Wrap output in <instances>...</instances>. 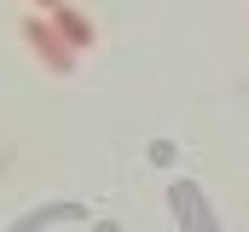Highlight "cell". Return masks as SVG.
<instances>
[{"label": "cell", "mask_w": 249, "mask_h": 232, "mask_svg": "<svg viewBox=\"0 0 249 232\" xmlns=\"http://www.w3.org/2000/svg\"><path fill=\"white\" fill-rule=\"evenodd\" d=\"M23 41L35 47V58H41V64H47L53 76H70V70H75V47L64 41V35L53 29V23H41V18H29V23H23Z\"/></svg>", "instance_id": "obj_1"}, {"label": "cell", "mask_w": 249, "mask_h": 232, "mask_svg": "<svg viewBox=\"0 0 249 232\" xmlns=\"http://www.w3.org/2000/svg\"><path fill=\"white\" fill-rule=\"evenodd\" d=\"M53 29H58L70 47H93V23H87L81 12H70V6H58V12H53Z\"/></svg>", "instance_id": "obj_2"}, {"label": "cell", "mask_w": 249, "mask_h": 232, "mask_svg": "<svg viewBox=\"0 0 249 232\" xmlns=\"http://www.w3.org/2000/svg\"><path fill=\"white\" fill-rule=\"evenodd\" d=\"M35 6H41V12H58V6H64V0H35Z\"/></svg>", "instance_id": "obj_3"}]
</instances>
